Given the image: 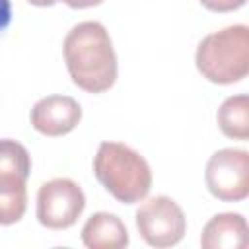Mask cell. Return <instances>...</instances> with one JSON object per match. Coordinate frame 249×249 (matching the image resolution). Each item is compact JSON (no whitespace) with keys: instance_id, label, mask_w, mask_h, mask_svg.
<instances>
[{"instance_id":"obj_8","label":"cell","mask_w":249,"mask_h":249,"mask_svg":"<svg viewBox=\"0 0 249 249\" xmlns=\"http://www.w3.org/2000/svg\"><path fill=\"white\" fill-rule=\"evenodd\" d=\"M82 119L80 103L70 95H47L31 109V124L37 132L56 138L72 132Z\"/></svg>"},{"instance_id":"obj_11","label":"cell","mask_w":249,"mask_h":249,"mask_svg":"<svg viewBox=\"0 0 249 249\" xmlns=\"http://www.w3.org/2000/svg\"><path fill=\"white\" fill-rule=\"evenodd\" d=\"M220 130L233 140L249 138V97L245 93L224 99L216 113Z\"/></svg>"},{"instance_id":"obj_3","label":"cell","mask_w":249,"mask_h":249,"mask_svg":"<svg viewBox=\"0 0 249 249\" xmlns=\"http://www.w3.org/2000/svg\"><path fill=\"white\" fill-rule=\"evenodd\" d=\"M195 62L212 84L241 82L249 72V27L237 23L206 35L196 47Z\"/></svg>"},{"instance_id":"obj_2","label":"cell","mask_w":249,"mask_h":249,"mask_svg":"<svg viewBox=\"0 0 249 249\" xmlns=\"http://www.w3.org/2000/svg\"><path fill=\"white\" fill-rule=\"evenodd\" d=\"M93 175L111 196L123 204L146 198L152 187L148 161L123 142H101L93 158Z\"/></svg>"},{"instance_id":"obj_5","label":"cell","mask_w":249,"mask_h":249,"mask_svg":"<svg viewBox=\"0 0 249 249\" xmlns=\"http://www.w3.org/2000/svg\"><path fill=\"white\" fill-rule=\"evenodd\" d=\"M136 228L140 237L150 247H173L187 231L183 208L169 196H152L136 210Z\"/></svg>"},{"instance_id":"obj_13","label":"cell","mask_w":249,"mask_h":249,"mask_svg":"<svg viewBox=\"0 0 249 249\" xmlns=\"http://www.w3.org/2000/svg\"><path fill=\"white\" fill-rule=\"evenodd\" d=\"M10 23H12V2L0 0V41L4 39Z\"/></svg>"},{"instance_id":"obj_14","label":"cell","mask_w":249,"mask_h":249,"mask_svg":"<svg viewBox=\"0 0 249 249\" xmlns=\"http://www.w3.org/2000/svg\"><path fill=\"white\" fill-rule=\"evenodd\" d=\"M66 6L74 8V10H82V8H91V6H99L103 0H60Z\"/></svg>"},{"instance_id":"obj_6","label":"cell","mask_w":249,"mask_h":249,"mask_svg":"<svg viewBox=\"0 0 249 249\" xmlns=\"http://www.w3.org/2000/svg\"><path fill=\"white\" fill-rule=\"evenodd\" d=\"M86 208L80 185L66 177L43 183L37 191V220L49 230H66L76 224Z\"/></svg>"},{"instance_id":"obj_15","label":"cell","mask_w":249,"mask_h":249,"mask_svg":"<svg viewBox=\"0 0 249 249\" xmlns=\"http://www.w3.org/2000/svg\"><path fill=\"white\" fill-rule=\"evenodd\" d=\"M27 2L33 6H39V8H49V6H54L58 0H27Z\"/></svg>"},{"instance_id":"obj_7","label":"cell","mask_w":249,"mask_h":249,"mask_svg":"<svg viewBox=\"0 0 249 249\" xmlns=\"http://www.w3.org/2000/svg\"><path fill=\"white\" fill-rule=\"evenodd\" d=\"M204 181L212 196L224 202H239L249 195V154L237 148L214 152L206 163Z\"/></svg>"},{"instance_id":"obj_12","label":"cell","mask_w":249,"mask_h":249,"mask_svg":"<svg viewBox=\"0 0 249 249\" xmlns=\"http://www.w3.org/2000/svg\"><path fill=\"white\" fill-rule=\"evenodd\" d=\"M206 10L210 12H220V14H226V12H233V10H239L241 6H245L247 0H198Z\"/></svg>"},{"instance_id":"obj_9","label":"cell","mask_w":249,"mask_h":249,"mask_svg":"<svg viewBox=\"0 0 249 249\" xmlns=\"http://www.w3.org/2000/svg\"><path fill=\"white\" fill-rule=\"evenodd\" d=\"M247 243V220L237 212H222L212 216L200 235V245L204 249H245Z\"/></svg>"},{"instance_id":"obj_1","label":"cell","mask_w":249,"mask_h":249,"mask_svg":"<svg viewBox=\"0 0 249 249\" xmlns=\"http://www.w3.org/2000/svg\"><path fill=\"white\" fill-rule=\"evenodd\" d=\"M72 82L88 93H103L117 80V54L109 31L99 21L74 25L62 45Z\"/></svg>"},{"instance_id":"obj_10","label":"cell","mask_w":249,"mask_h":249,"mask_svg":"<svg viewBox=\"0 0 249 249\" xmlns=\"http://www.w3.org/2000/svg\"><path fill=\"white\" fill-rule=\"evenodd\" d=\"M82 243L88 249H121L128 245V231L117 214L95 212L82 228Z\"/></svg>"},{"instance_id":"obj_4","label":"cell","mask_w":249,"mask_h":249,"mask_svg":"<svg viewBox=\"0 0 249 249\" xmlns=\"http://www.w3.org/2000/svg\"><path fill=\"white\" fill-rule=\"evenodd\" d=\"M29 173L31 156L27 148L12 138H0V226H12L23 218Z\"/></svg>"}]
</instances>
